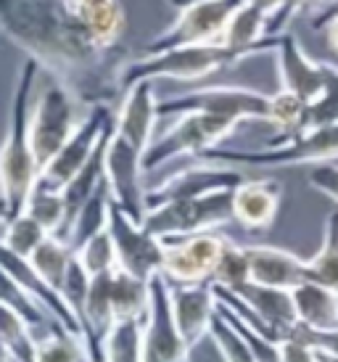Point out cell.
Here are the masks:
<instances>
[{
	"label": "cell",
	"instance_id": "cell-17",
	"mask_svg": "<svg viewBox=\"0 0 338 362\" xmlns=\"http://www.w3.org/2000/svg\"><path fill=\"white\" fill-rule=\"evenodd\" d=\"M3 275L11 278L16 286H21L35 302L40 304L42 310L48 312L53 320L59 322L61 328H66L69 333L85 339V328H82L80 315L71 310L69 302L64 299V293H61L59 288H53L48 281H42L40 275L35 272L30 259H21V257H16V254L3 252Z\"/></svg>",
	"mask_w": 338,
	"mask_h": 362
},
{
	"label": "cell",
	"instance_id": "cell-10",
	"mask_svg": "<svg viewBox=\"0 0 338 362\" xmlns=\"http://www.w3.org/2000/svg\"><path fill=\"white\" fill-rule=\"evenodd\" d=\"M249 177L243 175L240 167H230V164H217V161H201L193 159L188 167L177 170L175 175L164 177L161 182L148 188V209L169 202H188V199H204L211 193L235 191L240 182Z\"/></svg>",
	"mask_w": 338,
	"mask_h": 362
},
{
	"label": "cell",
	"instance_id": "cell-36",
	"mask_svg": "<svg viewBox=\"0 0 338 362\" xmlns=\"http://www.w3.org/2000/svg\"><path fill=\"white\" fill-rule=\"evenodd\" d=\"M211 341H214V346L219 349V354H222V360L225 362H257V357H254V352H251L249 341L243 339L238 333V328L233 325V322H228L222 315H214V322H211Z\"/></svg>",
	"mask_w": 338,
	"mask_h": 362
},
{
	"label": "cell",
	"instance_id": "cell-43",
	"mask_svg": "<svg viewBox=\"0 0 338 362\" xmlns=\"http://www.w3.org/2000/svg\"><path fill=\"white\" fill-rule=\"evenodd\" d=\"M298 328H301V325H298ZM301 331H304V328H301ZM304 336L312 341V346H315V349H320V352H328V354H336V357H338V331H330V333H309V331H304Z\"/></svg>",
	"mask_w": 338,
	"mask_h": 362
},
{
	"label": "cell",
	"instance_id": "cell-26",
	"mask_svg": "<svg viewBox=\"0 0 338 362\" xmlns=\"http://www.w3.org/2000/svg\"><path fill=\"white\" fill-rule=\"evenodd\" d=\"M111 302H114V322H146L151 310V283L117 270Z\"/></svg>",
	"mask_w": 338,
	"mask_h": 362
},
{
	"label": "cell",
	"instance_id": "cell-20",
	"mask_svg": "<svg viewBox=\"0 0 338 362\" xmlns=\"http://www.w3.org/2000/svg\"><path fill=\"white\" fill-rule=\"evenodd\" d=\"M251 267V283L293 291L301 283L309 281L307 259L296 257L293 252L278 249V246H246Z\"/></svg>",
	"mask_w": 338,
	"mask_h": 362
},
{
	"label": "cell",
	"instance_id": "cell-2",
	"mask_svg": "<svg viewBox=\"0 0 338 362\" xmlns=\"http://www.w3.org/2000/svg\"><path fill=\"white\" fill-rule=\"evenodd\" d=\"M40 66L32 59H24L16 77V90L11 101V119L3 159H0V191H3V222H11L24 211L32 188L40 180V164L35 159L30 141L32 119V88L37 82Z\"/></svg>",
	"mask_w": 338,
	"mask_h": 362
},
{
	"label": "cell",
	"instance_id": "cell-31",
	"mask_svg": "<svg viewBox=\"0 0 338 362\" xmlns=\"http://www.w3.org/2000/svg\"><path fill=\"white\" fill-rule=\"evenodd\" d=\"M48 235L50 233L42 228L40 222L21 211L19 217H13L11 222H3V252L16 254L21 259H30Z\"/></svg>",
	"mask_w": 338,
	"mask_h": 362
},
{
	"label": "cell",
	"instance_id": "cell-14",
	"mask_svg": "<svg viewBox=\"0 0 338 362\" xmlns=\"http://www.w3.org/2000/svg\"><path fill=\"white\" fill-rule=\"evenodd\" d=\"M109 233L117 246V257H120V270L135 275L140 281H153L156 275L164 270V257H167V246L161 238L148 233L140 222H135L127 211L120 206H111Z\"/></svg>",
	"mask_w": 338,
	"mask_h": 362
},
{
	"label": "cell",
	"instance_id": "cell-25",
	"mask_svg": "<svg viewBox=\"0 0 338 362\" xmlns=\"http://www.w3.org/2000/svg\"><path fill=\"white\" fill-rule=\"evenodd\" d=\"M111 206H114V202H111L109 185L103 182L98 188V193L77 211V217L71 220V225L66 228V233H64L61 238L69 243L74 252H80L90 238H95V235H100L103 230H109Z\"/></svg>",
	"mask_w": 338,
	"mask_h": 362
},
{
	"label": "cell",
	"instance_id": "cell-28",
	"mask_svg": "<svg viewBox=\"0 0 338 362\" xmlns=\"http://www.w3.org/2000/svg\"><path fill=\"white\" fill-rule=\"evenodd\" d=\"M309 281L338 293V209L330 211L322 230V246L307 259Z\"/></svg>",
	"mask_w": 338,
	"mask_h": 362
},
{
	"label": "cell",
	"instance_id": "cell-19",
	"mask_svg": "<svg viewBox=\"0 0 338 362\" xmlns=\"http://www.w3.org/2000/svg\"><path fill=\"white\" fill-rule=\"evenodd\" d=\"M172 315L177 322L180 336L185 339L190 349L201 344L211 331V322L217 315V293L211 283H199V286H172Z\"/></svg>",
	"mask_w": 338,
	"mask_h": 362
},
{
	"label": "cell",
	"instance_id": "cell-15",
	"mask_svg": "<svg viewBox=\"0 0 338 362\" xmlns=\"http://www.w3.org/2000/svg\"><path fill=\"white\" fill-rule=\"evenodd\" d=\"M190 349L172 315V291L164 275L151 281V310L143 322V362H190Z\"/></svg>",
	"mask_w": 338,
	"mask_h": 362
},
{
	"label": "cell",
	"instance_id": "cell-39",
	"mask_svg": "<svg viewBox=\"0 0 338 362\" xmlns=\"http://www.w3.org/2000/svg\"><path fill=\"white\" fill-rule=\"evenodd\" d=\"M280 360L283 362H320V354L317 349L312 346L304 331L296 328V331L286 336L283 341H280Z\"/></svg>",
	"mask_w": 338,
	"mask_h": 362
},
{
	"label": "cell",
	"instance_id": "cell-45",
	"mask_svg": "<svg viewBox=\"0 0 338 362\" xmlns=\"http://www.w3.org/2000/svg\"><path fill=\"white\" fill-rule=\"evenodd\" d=\"M328 45H330V51H336L338 53V19L333 21V24H330L328 30Z\"/></svg>",
	"mask_w": 338,
	"mask_h": 362
},
{
	"label": "cell",
	"instance_id": "cell-12",
	"mask_svg": "<svg viewBox=\"0 0 338 362\" xmlns=\"http://www.w3.org/2000/svg\"><path fill=\"white\" fill-rule=\"evenodd\" d=\"M164 246L167 257L161 275L172 286H199V283H211L228 238L219 230H211L182 238H164Z\"/></svg>",
	"mask_w": 338,
	"mask_h": 362
},
{
	"label": "cell",
	"instance_id": "cell-22",
	"mask_svg": "<svg viewBox=\"0 0 338 362\" xmlns=\"http://www.w3.org/2000/svg\"><path fill=\"white\" fill-rule=\"evenodd\" d=\"M298 325L309 333L338 331V293L320 283H301L291 291Z\"/></svg>",
	"mask_w": 338,
	"mask_h": 362
},
{
	"label": "cell",
	"instance_id": "cell-4",
	"mask_svg": "<svg viewBox=\"0 0 338 362\" xmlns=\"http://www.w3.org/2000/svg\"><path fill=\"white\" fill-rule=\"evenodd\" d=\"M201 161H217L230 167H298V164H328L338 159V124L304 130L291 138L267 143L257 151L211 148L201 153Z\"/></svg>",
	"mask_w": 338,
	"mask_h": 362
},
{
	"label": "cell",
	"instance_id": "cell-37",
	"mask_svg": "<svg viewBox=\"0 0 338 362\" xmlns=\"http://www.w3.org/2000/svg\"><path fill=\"white\" fill-rule=\"evenodd\" d=\"M328 124H338V64H333L328 88H325V93H322V98H320L317 103L307 106V122H304V130L328 127Z\"/></svg>",
	"mask_w": 338,
	"mask_h": 362
},
{
	"label": "cell",
	"instance_id": "cell-48",
	"mask_svg": "<svg viewBox=\"0 0 338 362\" xmlns=\"http://www.w3.org/2000/svg\"><path fill=\"white\" fill-rule=\"evenodd\" d=\"M103 362H106V360H103Z\"/></svg>",
	"mask_w": 338,
	"mask_h": 362
},
{
	"label": "cell",
	"instance_id": "cell-23",
	"mask_svg": "<svg viewBox=\"0 0 338 362\" xmlns=\"http://www.w3.org/2000/svg\"><path fill=\"white\" fill-rule=\"evenodd\" d=\"M235 293H238L240 299H246V304H249L251 310L257 312L259 317L278 333L280 341L298 328L296 307H293L291 291H280V288H267V286L249 283V286L238 288Z\"/></svg>",
	"mask_w": 338,
	"mask_h": 362
},
{
	"label": "cell",
	"instance_id": "cell-21",
	"mask_svg": "<svg viewBox=\"0 0 338 362\" xmlns=\"http://www.w3.org/2000/svg\"><path fill=\"white\" fill-rule=\"evenodd\" d=\"M280 188L272 177H249L233 191V214L246 230H267L280 209Z\"/></svg>",
	"mask_w": 338,
	"mask_h": 362
},
{
	"label": "cell",
	"instance_id": "cell-6",
	"mask_svg": "<svg viewBox=\"0 0 338 362\" xmlns=\"http://www.w3.org/2000/svg\"><path fill=\"white\" fill-rule=\"evenodd\" d=\"M235 127H238L235 119L217 114H201V111L180 114L177 122L151 143V148L143 156V172L151 175L180 156H188L190 161L199 159L201 153L219 148V143L230 138Z\"/></svg>",
	"mask_w": 338,
	"mask_h": 362
},
{
	"label": "cell",
	"instance_id": "cell-42",
	"mask_svg": "<svg viewBox=\"0 0 338 362\" xmlns=\"http://www.w3.org/2000/svg\"><path fill=\"white\" fill-rule=\"evenodd\" d=\"M336 19H338V0H322L309 24H312V30H328Z\"/></svg>",
	"mask_w": 338,
	"mask_h": 362
},
{
	"label": "cell",
	"instance_id": "cell-27",
	"mask_svg": "<svg viewBox=\"0 0 338 362\" xmlns=\"http://www.w3.org/2000/svg\"><path fill=\"white\" fill-rule=\"evenodd\" d=\"M24 214H30L32 220H37L50 233V235H64L66 222H69V211H66V202H64V191L48 188L37 182L32 188L30 199L24 204Z\"/></svg>",
	"mask_w": 338,
	"mask_h": 362
},
{
	"label": "cell",
	"instance_id": "cell-11",
	"mask_svg": "<svg viewBox=\"0 0 338 362\" xmlns=\"http://www.w3.org/2000/svg\"><path fill=\"white\" fill-rule=\"evenodd\" d=\"M146 172H143V153L129 146L124 138L117 135V127L109 135V146H106V185H109L111 202L127 211L135 222L143 225L146 214H148V188H146Z\"/></svg>",
	"mask_w": 338,
	"mask_h": 362
},
{
	"label": "cell",
	"instance_id": "cell-3",
	"mask_svg": "<svg viewBox=\"0 0 338 362\" xmlns=\"http://www.w3.org/2000/svg\"><path fill=\"white\" fill-rule=\"evenodd\" d=\"M257 53L233 51L222 42H209V45H185L175 51H164L156 56H140L129 59L120 74L122 95L138 85V82L153 80H177V82H199L204 77H211L222 69H233L243 61L254 59Z\"/></svg>",
	"mask_w": 338,
	"mask_h": 362
},
{
	"label": "cell",
	"instance_id": "cell-35",
	"mask_svg": "<svg viewBox=\"0 0 338 362\" xmlns=\"http://www.w3.org/2000/svg\"><path fill=\"white\" fill-rule=\"evenodd\" d=\"M74 254H77V259L82 262V267H85L93 278H98V275H103V272L120 270L117 246H114V238H111L109 230H103L100 235L90 238L80 252H74Z\"/></svg>",
	"mask_w": 338,
	"mask_h": 362
},
{
	"label": "cell",
	"instance_id": "cell-32",
	"mask_svg": "<svg viewBox=\"0 0 338 362\" xmlns=\"http://www.w3.org/2000/svg\"><path fill=\"white\" fill-rule=\"evenodd\" d=\"M37 362H93V354L82 336H74L59 325L48 339L40 341Z\"/></svg>",
	"mask_w": 338,
	"mask_h": 362
},
{
	"label": "cell",
	"instance_id": "cell-30",
	"mask_svg": "<svg viewBox=\"0 0 338 362\" xmlns=\"http://www.w3.org/2000/svg\"><path fill=\"white\" fill-rule=\"evenodd\" d=\"M3 357L11 362H37V352L40 344L32 336V331L27 328V322L21 320L19 315L8 307H3Z\"/></svg>",
	"mask_w": 338,
	"mask_h": 362
},
{
	"label": "cell",
	"instance_id": "cell-8",
	"mask_svg": "<svg viewBox=\"0 0 338 362\" xmlns=\"http://www.w3.org/2000/svg\"><path fill=\"white\" fill-rule=\"evenodd\" d=\"M190 111L228 117L238 124L251 119L269 122L272 95L251 90V88H240V85H209V88H196L190 93L159 101V117H167V114L180 117V114H190Z\"/></svg>",
	"mask_w": 338,
	"mask_h": 362
},
{
	"label": "cell",
	"instance_id": "cell-24",
	"mask_svg": "<svg viewBox=\"0 0 338 362\" xmlns=\"http://www.w3.org/2000/svg\"><path fill=\"white\" fill-rule=\"evenodd\" d=\"M74 8L100 48H106V51L122 48L120 40L124 35L127 19H124V8H122L120 0H100V3L74 0Z\"/></svg>",
	"mask_w": 338,
	"mask_h": 362
},
{
	"label": "cell",
	"instance_id": "cell-5",
	"mask_svg": "<svg viewBox=\"0 0 338 362\" xmlns=\"http://www.w3.org/2000/svg\"><path fill=\"white\" fill-rule=\"evenodd\" d=\"M88 111V106H82L71 95L69 88H64L59 80L48 77V82L42 85L35 103H32L30 119L32 151L40 164V172L59 156L61 148L71 141V135L80 130Z\"/></svg>",
	"mask_w": 338,
	"mask_h": 362
},
{
	"label": "cell",
	"instance_id": "cell-44",
	"mask_svg": "<svg viewBox=\"0 0 338 362\" xmlns=\"http://www.w3.org/2000/svg\"><path fill=\"white\" fill-rule=\"evenodd\" d=\"M251 3H254V6H257V8H262V11H264V13H267L269 19H272V16H275V13H280V8H283V6H286V0H251Z\"/></svg>",
	"mask_w": 338,
	"mask_h": 362
},
{
	"label": "cell",
	"instance_id": "cell-33",
	"mask_svg": "<svg viewBox=\"0 0 338 362\" xmlns=\"http://www.w3.org/2000/svg\"><path fill=\"white\" fill-rule=\"evenodd\" d=\"M211 283L219 286V288H228V291H238L243 286H249L251 267H249L246 246H238V243H233L228 238V246H225V252L219 257Z\"/></svg>",
	"mask_w": 338,
	"mask_h": 362
},
{
	"label": "cell",
	"instance_id": "cell-1",
	"mask_svg": "<svg viewBox=\"0 0 338 362\" xmlns=\"http://www.w3.org/2000/svg\"><path fill=\"white\" fill-rule=\"evenodd\" d=\"M0 27L82 106H111L122 95L120 74L129 61L127 51L100 48L82 24L74 0H0Z\"/></svg>",
	"mask_w": 338,
	"mask_h": 362
},
{
	"label": "cell",
	"instance_id": "cell-13",
	"mask_svg": "<svg viewBox=\"0 0 338 362\" xmlns=\"http://www.w3.org/2000/svg\"><path fill=\"white\" fill-rule=\"evenodd\" d=\"M114 119H117V111L111 106H93L88 111L85 122L80 124V130L71 135V141L61 148L59 156L40 172L37 182L48 185V188H56V191H64L85 170V164L93 159V153L98 151V146L103 143Z\"/></svg>",
	"mask_w": 338,
	"mask_h": 362
},
{
	"label": "cell",
	"instance_id": "cell-46",
	"mask_svg": "<svg viewBox=\"0 0 338 362\" xmlns=\"http://www.w3.org/2000/svg\"><path fill=\"white\" fill-rule=\"evenodd\" d=\"M172 8H177V11H182V8H188L190 3H199V0H167Z\"/></svg>",
	"mask_w": 338,
	"mask_h": 362
},
{
	"label": "cell",
	"instance_id": "cell-40",
	"mask_svg": "<svg viewBox=\"0 0 338 362\" xmlns=\"http://www.w3.org/2000/svg\"><path fill=\"white\" fill-rule=\"evenodd\" d=\"M309 185L317 193L328 196L330 202L338 204V164L328 161V164H315L307 175Z\"/></svg>",
	"mask_w": 338,
	"mask_h": 362
},
{
	"label": "cell",
	"instance_id": "cell-38",
	"mask_svg": "<svg viewBox=\"0 0 338 362\" xmlns=\"http://www.w3.org/2000/svg\"><path fill=\"white\" fill-rule=\"evenodd\" d=\"M90 286H93V275L82 267V262L74 254V262H71L69 272H66V278L61 283V293L69 302L71 310L80 315V320H82V312H85V302H88L90 296Z\"/></svg>",
	"mask_w": 338,
	"mask_h": 362
},
{
	"label": "cell",
	"instance_id": "cell-16",
	"mask_svg": "<svg viewBox=\"0 0 338 362\" xmlns=\"http://www.w3.org/2000/svg\"><path fill=\"white\" fill-rule=\"evenodd\" d=\"M275 64H278V77H280V90L293 93L296 98L312 106L322 98V93L328 88L330 71L333 64L330 61H317L312 59L301 42L296 40V35L286 32L280 37V45L275 51Z\"/></svg>",
	"mask_w": 338,
	"mask_h": 362
},
{
	"label": "cell",
	"instance_id": "cell-7",
	"mask_svg": "<svg viewBox=\"0 0 338 362\" xmlns=\"http://www.w3.org/2000/svg\"><path fill=\"white\" fill-rule=\"evenodd\" d=\"M233 220H235V214H233V191H222L204 196V199H188V202H169L151 206L146 220H143V228L164 241V238L211 233Z\"/></svg>",
	"mask_w": 338,
	"mask_h": 362
},
{
	"label": "cell",
	"instance_id": "cell-34",
	"mask_svg": "<svg viewBox=\"0 0 338 362\" xmlns=\"http://www.w3.org/2000/svg\"><path fill=\"white\" fill-rule=\"evenodd\" d=\"M106 362H143V322H117L111 328Z\"/></svg>",
	"mask_w": 338,
	"mask_h": 362
},
{
	"label": "cell",
	"instance_id": "cell-18",
	"mask_svg": "<svg viewBox=\"0 0 338 362\" xmlns=\"http://www.w3.org/2000/svg\"><path fill=\"white\" fill-rule=\"evenodd\" d=\"M156 119H159V98L153 90V82H138L122 95L117 109V135L146 156L151 143L156 141L153 138Z\"/></svg>",
	"mask_w": 338,
	"mask_h": 362
},
{
	"label": "cell",
	"instance_id": "cell-9",
	"mask_svg": "<svg viewBox=\"0 0 338 362\" xmlns=\"http://www.w3.org/2000/svg\"><path fill=\"white\" fill-rule=\"evenodd\" d=\"M246 3L249 0H199V3H190L188 8L180 11L177 19L172 21L167 30L159 32L146 45L143 56H156V53L185 48V45L219 42L228 30L230 19L235 16V11Z\"/></svg>",
	"mask_w": 338,
	"mask_h": 362
},
{
	"label": "cell",
	"instance_id": "cell-41",
	"mask_svg": "<svg viewBox=\"0 0 338 362\" xmlns=\"http://www.w3.org/2000/svg\"><path fill=\"white\" fill-rule=\"evenodd\" d=\"M312 3H322V0H286V6L280 8V13H275V16L269 19L267 37H283V35L289 32L291 24H293V19H296L304 8H309Z\"/></svg>",
	"mask_w": 338,
	"mask_h": 362
},
{
	"label": "cell",
	"instance_id": "cell-47",
	"mask_svg": "<svg viewBox=\"0 0 338 362\" xmlns=\"http://www.w3.org/2000/svg\"><path fill=\"white\" fill-rule=\"evenodd\" d=\"M90 3H100V0H90Z\"/></svg>",
	"mask_w": 338,
	"mask_h": 362
},
{
	"label": "cell",
	"instance_id": "cell-29",
	"mask_svg": "<svg viewBox=\"0 0 338 362\" xmlns=\"http://www.w3.org/2000/svg\"><path fill=\"white\" fill-rule=\"evenodd\" d=\"M71 262H74V249L59 235H48L40 249L30 257V264L35 267V272L40 275L42 281H48L53 288H59V291L66 272H69Z\"/></svg>",
	"mask_w": 338,
	"mask_h": 362
}]
</instances>
